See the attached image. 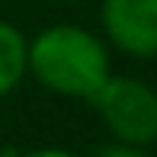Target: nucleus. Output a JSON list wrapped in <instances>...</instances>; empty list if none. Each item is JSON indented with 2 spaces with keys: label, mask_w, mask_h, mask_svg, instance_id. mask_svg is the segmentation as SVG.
Segmentation results:
<instances>
[{
  "label": "nucleus",
  "mask_w": 157,
  "mask_h": 157,
  "mask_svg": "<svg viewBox=\"0 0 157 157\" xmlns=\"http://www.w3.org/2000/svg\"><path fill=\"white\" fill-rule=\"evenodd\" d=\"M16 157H77L67 147H35V151H16Z\"/></svg>",
  "instance_id": "nucleus-6"
},
{
  "label": "nucleus",
  "mask_w": 157,
  "mask_h": 157,
  "mask_svg": "<svg viewBox=\"0 0 157 157\" xmlns=\"http://www.w3.org/2000/svg\"><path fill=\"white\" fill-rule=\"evenodd\" d=\"M99 29L128 58H157V0H99Z\"/></svg>",
  "instance_id": "nucleus-3"
},
{
  "label": "nucleus",
  "mask_w": 157,
  "mask_h": 157,
  "mask_svg": "<svg viewBox=\"0 0 157 157\" xmlns=\"http://www.w3.org/2000/svg\"><path fill=\"white\" fill-rule=\"evenodd\" d=\"M61 3H80V0H61Z\"/></svg>",
  "instance_id": "nucleus-7"
},
{
  "label": "nucleus",
  "mask_w": 157,
  "mask_h": 157,
  "mask_svg": "<svg viewBox=\"0 0 157 157\" xmlns=\"http://www.w3.org/2000/svg\"><path fill=\"white\" fill-rule=\"evenodd\" d=\"M26 48L29 39L23 29L0 19V99L26 80Z\"/></svg>",
  "instance_id": "nucleus-4"
},
{
  "label": "nucleus",
  "mask_w": 157,
  "mask_h": 157,
  "mask_svg": "<svg viewBox=\"0 0 157 157\" xmlns=\"http://www.w3.org/2000/svg\"><path fill=\"white\" fill-rule=\"evenodd\" d=\"M93 157H154L147 147H138V144H125V141H109V144L96 147Z\"/></svg>",
  "instance_id": "nucleus-5"
},
{
  "label": "nucleus",
  "mask_w": 157,
  "mask_h": 157,
  "mask_svg": "<svg viewBox=\"0 0 157 157\" xmlns=\"http://www.w3.org/2000/svg\"><path fill=\"white\" fill-rule=\"evenodd\" d=\"M26 74H32V80L48 93L90 99L112 74L109 45L103 42V35L77 23L45 26L35 39H29Z\"/></svg>",
  "instance_id": "nucleus-1"
},
{
  "label": "nucleus",
  "mask_w": 157,
  "mask_h": 157,
  "mask_svg": "<svg viewBox=\"0 0 157 157\" xmlns=\"http://www.w3.org/2000/svg\"><path fill=\"white\" fill-rule=\"evenodd\" d=\"M99 122L112 141L147 147L157 141V90L128 74H109L106 83L90 96Z\"/></svg>",
  "instance_id": "nucleus-2"
}]
</instances>
